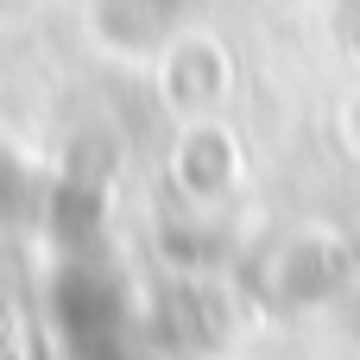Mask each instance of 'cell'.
<instances>
[{"mask_svg":"<svg viewBox=\"0 0 360 360\" xmlns=\"http://www.w3.org/2000/svg\"><path fill=\"white\" fill-rule=\"evenodd\" d=\"M51 316L76 360H127V304L120 278L95 259H70L51 285Z\"/></svg>","mask_w":360,"mask_h":360,"instance_id":"cell-1","label":"cell"},{"mask_svg":"<svg viewBox=\"0 0 360 360\" xmlns=\"http://www.w3.org/2000/svg\"><path fill=\"white\" fill-rule=\"evenodd\" d=\"M354 278V247L329 228H297L266 253V291L278 304H323Z\"/></svg>","mask_w":360,"mask_h":360,"instance_id":"cell-2","label":"cell"},{"mask_svg":"<svg viewBox=\"0 0 360 360\" xmlns=\"http://www.w3.org/2000/svg\"><path fill=\"white\" fill-rule=\"evenodd\" d=\"M190 0H95V25L114 51L127 57H152L171 44V32L184 25Z\"/></svg>","mask_w":360,"mask_h":360,"instance_id":"cell-3","label":"cell"},{"mask_svg":"<svg viewBox=\"0 0 360 360\" xmlns=\"http://www.w3.org/2000/svg\"><path fill=\"white\" fill-rule=\"evenodd\" d=\"M51 228H57V240L82 259V253H89V240H95V228H101V190H95V184H82V177L57 184V196H51Z\"/></svg>","mask_w":360,"mask_h":360,"instance_id":"cell-4","label":"cell"}]
</instances>
